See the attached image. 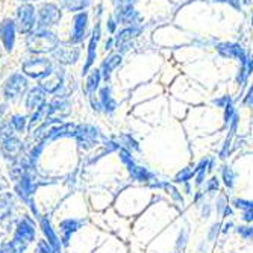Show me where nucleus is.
Here are the masks:
<instances>
[{
    "mask_svg": "<svg viewBox=\"0 0 253 253\" xmlns=\"http://www.w3.org/2000/svg\"><path fill=\"white\" fill-rule=\"evenodd\" d=\"M114 47H116V41H114V37H111L109 40L105 41V50L108 52V50H111Z\"/></svg>",
    "mask_w": 253,
    "mask_h": 253,
    "instance_id": "35",
    "label": "nucleus"
},
{
    "mask_svg": "<svg viewBox=\"0 0 253 253\" xmlns=\"http://www.w3.org/2000/svg\"><path fill=\"white\" fill-rule=\"evenodd\" d=\"M14 238L26 243V244H29V243H32L35 240V226H34V221L29 217H25L18 223V226L15 229Z\"/></svg>",
    "mask_w": 253,
    "mask_h": 253,
    "instance_id": "17",
    "label": "nucleus"
},
{
    "mask_svg": "<svg viewBox=\"0 0 253 253\" xmlns=\"http://www.w3.org/2000/svg\"><path fill=\"white\" fill-rule=\"evenodd\" d=\"M40 224H41V229H42L44 235L47 237V244L50 246L52 252L53 253H61V241H59L58 235L55 234V231L52 229L50 221L45 217H40Z\"/></svg>",
    "mask_w": 253,
    "mask_h": 253,
    "instance_id": "20",
    "label": "nucleus"
},
{
    "mask_svg": "<svg viewBox=\"0 0 253 253\" xmlns=\"http://www.w3.org/2000/svg\"><path fill=\"white\" fill-rule=\"evenodd\" d=\"M214 2H220V3H227L234 6L235 9H240L241 8V0H214Z\"/></svg>",
    "mask_w": 253,
    "mask_h": 253,
    "instance_id": "34",
    "label": "nucleus"
},
{
    "mask_svg": "<svg viewBox=\"0 0 253 253\" xmlns=\"http://www.w3.org/2000/svg\"><path fill=\"white\" fill-rule=\"evenodd\" d=\"M44 140H41V143H38V144H35V147L32 149V152H31V163L34 164L35 161L38 159V156H40V153L42 152V149H44Z\"/></svg>",
    "mask_w": 253,
    "mask_h": 253,
    "instance_id": "30",
    "label": "nucleus"
},
{
    "mask_svg": "<svg viewBox=\"0 0 253 253\" xmlns=\"http://www.w3.org/2000/svg\"><path fill=\"white\" fill-rule=\"evenodd\" d=\"M37 253H53L50 246L47 244V241H40L38 247H37Z\"/></svg>",
    "mask_w": 253,
    "mask_h": 253,
    "instance_id": "33",
    "label": "nucleus"
},
{
    "mask_svg": "<svg viewBox=\"0 0 253 253\" xmlns=\"http://www.w3.org/2000/svg\"><path fill=\"white\" fill-rule=\"evenodd\" d=\"M250 23H252V28H253V11H252V17H250Z\"/></svg>",
    "mask_w": 253,
    "mask_h": 253,
    "instance_id": "40",
    "label": "nucleus"
},
{
    "mask_svg": "<svg viewBox=\"0 0 253 253\" xmlns=\"http://www.w3.org/2000/svg\"><path fill=\"white\" fill-rule=\"evenodd\" d=\"M79 226H81V221L79 220H75V218H67L64 221H61L59 229H61V235H62L64 244L68 243V240H70V237L78 231Z\"/></svg>",
    "mask_w": 253,
    "mask_h": 253,
    "instance_id": "23",
    "label": "nucleus"
},
{
    "mask_svg": "<svg viewBox=\"0 0 253 253\" xmlns=\"http://www.w3.org/2000/svg\"><path fill=\"white\" fill-rule=\"evenodd\" d=\"M49 117H52V116H50V106H49V103H47V102H45L42 106H40L37 111H34L32 117H31V120H29V126H28V129H29V130H32V129H34V126H37L38 123H42L44 120H47Z\"/></svg>",
    "mask_w": 253,
    "mask_h": 253,
    "instance_id": "25",
    "label": "nucleus"
},
{
    "mask_svg": "<svg viewBox=\"0 0 253 253\" xmlns=\"http://www.w3.org/2000/svg\"><path fill=\"white\" fill-rule=\"evenodd\" d=\"M217 188H218V180L215 177H212L211 182H210V185H208V191H212V190H217Z\"/></svg>",
    "mask_w": 253,
    "mask_h": 253,
    "instance_id": "36",
    "label": "nucleus"
},
{
    "mask_svg": "<svg viewBox=\"0 0 253 253\" xmlns=\"http://www.w3.org/2000/svg\"><path fill=\"white\" fill-rule=\"evenodd\" d=\"M218 227H220L218 224H214V226H212V231H211V234H210V238H211V240L214 238L215 232H218Z\"/></svg>",
    "mask_w": 253,
    "mask_h": 253,
    "instance_id": "38",
    "label": "nucleus"
},
{
    "mask_svg": "<svg viewBox=\"0 0 253 253\" xmlns=\"http://www.w3.org/2000/svg\"><path fill=\"white\" fill-rule=\"evenodd\" d=\"M143 32V28L141 26H125L123 29H120L117 32V35L114 37V41H116V47H119V53H125L129 47L127 45L132 44V40L140 37Z\"/></svg>",
    "mask_w": 253,
    "mask_h": 253,
    "instance_id": "11",
    "label": "nucleus"
},
{
    "mask_svg": "<svg viewBox=\"0 0 253 253\" xmlns=\"http://www.w3.org/2000/svg\"><path fill=\"white\" fill-rule=\"evenodd\" d=\"M99 102H100L102 109L106 114H112L114 111L117 109V102L114 100V97H112V89L108 85H105L103 88H100V91H99Z\"/></svg>",
    "mask_w": 253,
    "mask_h": 253,
    "instance_id": "22",
    "label": "nucleus"
},
{
    "mask_svg": "<svg viewBox=\"0 0 253 253\" xmlns=\"http://www.w3.org/2000/svg\"><path fill=\"white\" fill-rule=\"evenodd\" d=\"M112 3L117 6H122V5H126V3H132V0H112Z\"/></svg>",
    "mask_w": 253,
    "mask_h": 253,
    "instance_id": "37",
    "label": "nucleus"
},
{
    "mask_svg": "<svg viewBox=\"0 0 253 253\" xmlns=\"http://www.w3.org/2000/svg\"><path fill=\"white\" fill-rule=\"evenodd\" d=\"M45 103V91L38 85V86H34L31 88L28 93H26V97H25V106L28 111H37L40 106H42Z\"/></svg>",
    "mask_w": 253,
    "mask_h": 253,
    "instance_id": "19",
    "label": "nucleus"
},
{
    "mask_svg": "<svg viewBox=\"0 0 253 253\" xmlns=\"http://www.w3.org/2000/svg\"><path fill=\"white\" fill-rule=\"evenodd\" d=\"M117 26H119L117 20L114 18V15H111V17L108 18V21H106V31H108L109 34H116V31H117Z\"/></svg>",
    "mask_w": 253,
    "mask_h": 253,
    "instance_id": "31",
    "label": "nucleus"
},
{
    "mask_svg": "<svg viewBox=\"0 0 253 253\" xmlns=\"http://www.w3.org/2000/svg\"><path fill=\"white\" fill-rule=\"evenodd\" d=\"M37 9L32 3H21L15 11L17 31L23 35H29L37 28Z\"/></svg>",
    "mask_w": 253,
    "mask_h": 253,
    "instance_id": "5",
    "label": "nucleus"
},
{
    "mask_svg": "<svg viewBox=\"0 0 253 253\" xmlns=\"http://www.w3.org/2000/svg\"><path fill=\"white\" fill-rule=\"evenodd\" d=\"M91 5V0H59V6L68 12H82Z\"/></svg>",
    "mask_w": 253,
    "mask_h": 253,
    "instance_id": "24",
    "label": "nucleus"
},
{
    "mask_svg": "<svg viewBox=\"0 0 253 253\" xmlns=\"http://www.w3.org/2000/svg\"><path fill=\"white\" fill-rule=\"evenodd\" d=\"M223 177H224L226 185L227 187H232V183H234V173L229 170V169H224L223 170Z\"/></svg>",
    "mask_w": 253,
    "mask_h": 253,
    "instance_id": "32",
    "label": "nucleus"
},
{
    "mask_svg": "<svg viewBox=\"0 0 253 253\" xmlns=\"http://www.w3.org/2000/svg\"><path fill=\"white\" fill-rule=\"evenodd\" d=\"M81 59V47L78 44H73L70 41L59 42L58 49L52 53V61H55L58 65L67 67L75 65Z\"/></svg>",
    "mask_w": 253,
    "mask_h": 253,
    "instance_id": "6",
    "label": "nucleus"
},
{
    "mask_svg": "<svg viewBox=\"0 0 253 253\" xmlns=\"http://www.w3.org/2000/svg\"><path fill=\"white\" fill-rule=\"evenodd\" d=\"M0 150H2V155L6 159H11L12 163H17V161L21 159L23 152H25V144H23V141L18 140L17 136H11L8 140L0 143Z\"/></svg>",
    "mask_w": 253,
    "mask_h": 253,
    "instance_id": "14",
    "label": "nucleus"
},
{
    "mask_svg": "<svg viewBox=\"0 0 253 253\" xmlns=\"http://www.w3.org/2000/svg\"><path fill=\"white\" fill-rule=\"evenodd\" d=\"M17 25L15 20L12 18H5L0 23V42H2L3 49L11 53L15 45V38H17Z\"/></svg>",
    "mask_w": 253,
    "mask_h": 253,
    "instance_id": "9",
    "label": "nucleus"
},
{
    "mask_svg": "<svg viewBox=\"0 0 253 253\" xmlns=\"http://www.w3.org/2000/svg\"><path fill=\"white\" fill-rule=\"evenodd\" d=\"M14 133H15V129H14V126L11 125L9 120H8V122H3V123H0V143L5 141V140H8V138H11V136H14Z\"/></svg>",
    "mask_w": 253,
    "mask_h": 253,
    "instance_id": "29",
    "label": "nucleus"
},
{
    "mask_svg": "<svg viewBox=\"0 0 253 253\" xmlns=\"http://www.w3.org/2000/svg\"><path fill=\"white\" fill-rule=\"evenodd\" d=\"M25 41L31 55H41V56L52 55L61 42L55 31L45 28H35L29 35H26Z\"/></svg>",
    "mask_w": 253,
    "mask_h": 253,
    "instance_id": "1",
    "label": "nucleus"
},
{
    "mask_svg": "<svg viewBox=\"0 0 253 253\" xmlns=\"http://www.w3.org/2000/svg\"><path fill=\"white\" fill-rule=\"evenodd\" d=\"M78 125L75 123H61L58 126H52L47 132H45L44 141H53V140H59V138H65V136H75Z\"/></svg>",
    "mask_w": 253,
    "mask_h": 253,
    "instance_id": "16",
    "label": "nucleus"
},
{
    "mask_svg": "<svg viewBox=\"0 0 253 253\" xmlns=\"http://www.w3.org/2000/svg\"><path fill=\"white\" fill-rule=\"evenodd\" d=\"M2 190H3V183H0V193H2Z\"/></svg>",
    "mask_w": 253,
    "mask_h": 253,
    "instance_id": "41",
    "label": "nucleus"
},
{
    "mask_svg": "<svg viewBox=\"0 0 253 253\" xmlns=\"http://www.w3.org/2000/svg\"><path fill=\"white\" fill-rule=\"evenodd\" d=\"M37 28L52 29L53 26H58L62 20V8L53 2L41 3V6L37 9Z\"/></svg>",
    "mask_w": 253,
    "mask_h": 253,
    "instance_id": "4",
    "label": "nucleus"
},
{
    "mask_svg": "<svg viewBox=\"0 0 253 253\" xmlns=\"http://www.w3.org/2000/svg\"><path fill=\"white\" fill-rule=\"evenodd\" d=\"M215 49L220 56H223L226 59H238L241 64H244L249 58L243 45L237 44V42H218Z\"/></svg>",
    "mask_w": 253,
    "mask_h": 253,
    "instance_id": "13",
    "label": "nucleus"
},
{
    "mask_svg": "<svg viewBox=\"0 0 253 253\" xmlns=\"http://www.w3.org/2000/svg\"><path fill=\"white\" fill-rule=\"evenodd\" d=\"M114 18L117 20L119 25L123 26H136V23L140 21V12H138L132 3H126L122 6L116 8V14H114Z\"/></svg>",
    "mask_w": 253,
    "mask_h": 253,
    "instance_id": "15",
    "label": "nucleus"
},
{
    "mask_svg": "<svg viewBox=\"0 0 253 253\" xmlns=\"http://www.w3.org/2000/svg\"><path fill=\"white\" fill-rule=\"evenodd\" d=\"M100 38H102V25H100V20L97 18L96 26H94L93 32H91V37H89V41H88L86 59H85V64L82 67V76H86L91 68H93V65H94V61L97 58V45H99Z\"/></svg>",
    "mask_w": 253,
    "mask_h": 253,
    "instance_id": "8",
    "label": "nucleus"
},
{
    "mask_svg": "<svg viewBox=\"0 0 253 253\" xmlns=\"http://www.w3.org/2000/svg\"><path fill=\"white\" fill-rule=\"evenodd\" d=\"M65 84V70L62 65H55L50 75L40 81V86L45 91V94H59Z\"/></svg>",
    "mask_w": 253,
    "mask_h": 253,
    "instance_id": "7",
    "label": "nucleus"
},
{
    "mask_svg": "<svg viewBox=\"0 0 253 253\" xmlns=\"http://www.w3.org/2000/svg\"><path fill=\"white\" fill-rule=\"evenodd\" d=\"M88 20H89V15L86 11H82V12H78L75 14L73 17V29H72V34H70V42L73 44H81L84 42V40L86 38V31H88Z\"/></svg>",
    "mask_w": 253,
    "mask_h": 253,
    "instance_id": "10",
    "label": "nucleus"
},
{
    "mask_svg": "<svg viewBox=\"0 0 253 253\" xmlns=\"http://www.w3.org/2000/svg\"><path fill=\"white\" fill-rule=\"evenodd\" d=\"M123 62V55L122 53H109L100 64V73H102V78L105 82H108L111 79V75L112 72L119 68Z\"/></svg>",
    "mask_w": 253,
    "mask_h": 253,
    "instance_id": "18",
    "label": "nucleus"
},
{
    "mask_svg": "<svg viewBox=\"0 0 253 253\" xmlns=\"http://www.w3.org/2000/svg\"><path fill=\"white\" fill-rule=\"evenodd\" d=\"M21 3H34V2H40V0H20Z\"/></svg>",
    "mask_w": 253,
    "mask_h": 253,
    "instance_id": "39",
    "label": "nucleus"
},
{
    "mask_svg": "<svg viewBox=\"0 0 253 253\" xmlns=\"http://www.w3.org/2000/svg\"><path fill=\"white\" fill-rule=\"evenodd\" d=\"M11 125L14 126L15 132H25L28 129V119L21 114H14V116L9 119Z\"/></svg>",
    "mask_w": 253,
    "mask_h": 253,
    "instance_id": "28",
    "label": "nucleus"
},
{
    "mask_svg": "<svg viewBox=\"0 0 253 253\" xmlns=\"http://www.w3.org/2000/svg\"><path fill=\"white\" fill-rule=\"evenodd\" d=\"M29 91V81L23 73H12L11 76H8V79L3 84L2 93L5 100L8 102H14L17 99H20L21 96H25Z\"/></svg>",
    "mask_w": 253,
    "mask_h": 253,
    "instance_id": "3",
    "label": "nucleus"
},
{
    "mask_svg": "<svg viewBox=\"0 0 253 253\" xmlns=\"http://www.w3.org/2000/svg\"><path fill=\"white\" fill-rule=\"evenodd\" d=\"M102 73H100V68H94V70H91L89 75H86V81H85V94L88 99L94 97L97 89L100 86V82H102Z\"/></svg>",
    "mask_w": 253,
    "mask_h": 253,
    "instance_id": "21",
    "label": "nucleus"
},
{
    "mask_svg": "<svg viewBox=\"0 0 253 253\" xmlns=\"http://www.w3.org/2000/svg\"><path fill=\"white\" fill-rule=\"evenodd\" d=\"M97 136H99V130L91 125H79L75 132V138L78 140L79 147L82 149L94 147L97 143Z\"/></svg>",
    "mask_w": 253,
    "mask_h": 253,
    "instance_id": "12",
    "label": "nucleus"
},
{
    "mask_svg": "<svg viewBox=\"0 0 253 253\" xmlns=\"http://www.w3.org/2000/svg\"><path fill=\"white\" fill-rule=\"evenodd\" d=\"M12 211V199L9 194H3L0 197V218H5Z\"/></svg>",
    "mask_w": 253,
    "mask_h": 253,
    "instance_id": "27",
    "label": "nucleus"
},
{
    "mask_svg": "<svg viewBox=\"0 0 253 253\" xmlns=\"http://www.w3.org/2000/svg\"><path fill=\"white\" fill-rule=\"evenodd\" d=\"M26 246H28L26 243H23V241L14 238L12 241H9V243L2 246V249H0V253H23V252H25V249H26Z\"/></svg>",
    "mask_w": 253,
    "mask_h": 253,
    "instance_id": "26",
    "label": "nucleus"
},
{
    "mask_svg": "<svg viewBox=\"0 0 253 253\" xmlns=\"http://www.w3.org/2000/svg\"><path fill=\"white\" fill-rule=\"evenodd\" d=\"M53 68H55L53 61L47 56H41V55H31L21 62V73L26 78L37 79V81H41L42 78L50 75Z\"/></svg>",
    "mask_w": 253,
    "mask_h": 253,
    "instance_id": "2",
    "label": "nucleus"
}]
</instances>
